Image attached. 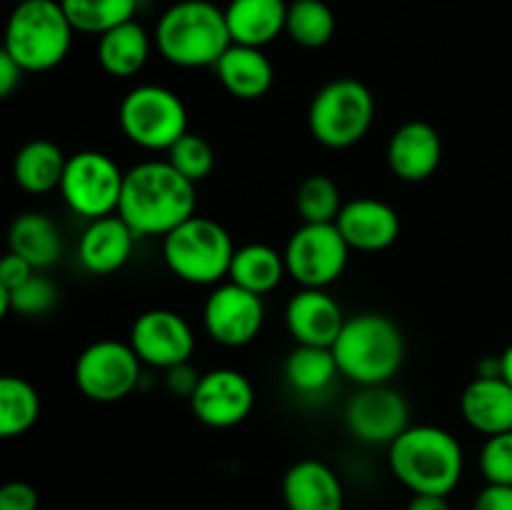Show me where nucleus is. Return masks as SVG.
Listing matches in <instances>:
<instances>
[{"mask_svg": "<svg viewBox=\"0 0 512 510\" xmlns=\"http://www.w3.org/2000/svg\"><path fill=\"white\" fill-rule=\"evenodd\" d=\"M195 183L168 160H145L125 173L118 215L138 238L165 235L195 215Z\"/></svg>", "mask_w": 512, "mask_h": 510, "instance_id": "f257e3e1", "label": "nucleus"}, {"mask_svg": "<svg viewBox=\"0 0 512 510\" xmlns=\"http://www.w3.org/2000/svg\"><path fill=\"white\" fill-rule=\"evenodd\" d=\"M388 465L413 495L448 498L463 480L465 453L450 430L438 425H410L388 445Z\"/></svg>", "mask_w": 512, "mask_h": 510, "instance_id": "f03ea898", "label": "nucleus"}, {"mask_svg": "<svg viewBox=\"0 0 512 510\" xmlns=\"http://www.w3.org/2000/svg\"><path fill=\"white\" fill-rule=\"evenodd\" d=\"M333 353L340 375L358 388L385 385L405 363L403 328L383 313L353 315L345 320Z\"/></svg>", "mask_w": 512, "mask_h": 510, "instance_id": "7ed1b4c3", "label": "nucleus"}, {"mask_svg": "<svg viewBox=\"0 0 512 510\" xmlns=\"http://www.w3.org/2000/svg\"><path fill=\"white\" fill-rule=\"evenodd\" d=\"M230 45L225 10L210 0H180L155 25V48L178 68H215Z\"/></svg>", "mask_w": 512, "mask_h": 510, "instance_id": "20e7f679", "label": "nucleus"}, {"mask_svg": "<svg viewBox=\"0 0 512 510\" xmlns=\"http://www.w3.org/2000/svg\"><path fill=\"white\" fill-rule=\"evenodd\" d=\"M73 33L60 0H30L10 13L3 50L25 73H48L68 58Z\"/></svg>", "mask_w": 512, "mask_h": 510, "instance_id": "39448f33", "label": "nucleus"}, {"mask_svg": "<svg viewBox=\"0 0 512 510\" xmlns=\"http://www.w3.org/2000/svg\"><path fill=\"white\" fill-rule=\"evenodd\" d=\"M235 245L213 218L193 215L163 238V260L170 273L190 285H218L228 278Z\"/></svg>", "mask_w": 512, "mask_h": 510, "instance_id": "423d86ee", "label": "nucleus"}, {"mask_svg": "<svg viewBox=\"0 0 512 510\" xmlns=\"http://www.w3.org/2000/svg\"><path fill=\"white\" fill-rule=\"evenodd\" d=\"M373 118V93L368 85L355 78L328 80L313 95L308 108L310 135L330 150L358 145L368 135Z\"/></svg>", "mask_w": 512, "mask_h": 510, "instance_id": "0eeeda50", "label": "nucleus"}, {"mask_svg": "<svg viewBox=\"0 0 512 510\" xmlns=\"http://www.w3.org/2000/svg\"><path fill=\"white\" fill-rule=\"evenodd\" d=\"M118 123L133 145L168 153L188 133V108L170 88L138 85L120 103Z\"/></svg>", "mask_w": 512, "mask_h": 510, "instance_id": "6e6552de", "label": "nucleus"}, {"mask_svg": "<svg viewBox=\"0 0 512 510\" xmlns=\"http://www.w3.org/2000/svg\"><path fill=\"white\" fill-rule=\"evenodd\" d=\"M123 183L125 173L110 155L100 150H80L68 158L60 195L75 215L98 220L118 213Z\"/></svg>", "mask_w": 512, "mask_h": 510, "instance_id": "1a4fd4ad", "label": "nucleus"}, {"mask_svg": "<svg viewBox=\"0 0 512 510\" xmlns=\"http://www.w3.org/2000/svg\"><path fill=\"white\" fill-rule=\"evenodd\" d=\"M283 255L300 288H328L348 268L350 245L335 223H303L288 238Z\"/></svg>", "mask_w": 512, "mask_h": 510, "instance_id": "9d476101", "label": "nucleus"}, {"mask_svg": "<svg viewBox=\"0 0 512 510\" xmlns=\"http://www.w3.org/2000/svg\"><path fill=\"white\" fill-rule=\"evenodd\" d=\"M140 365L130 343L98 340L75 360V385L93 403H118L138 388Z\"/></svg>", "mask_w": 512, "mask_h": 510, "instance_id": "9b49d317", "label": "nucleus"}, {"mask_svg": "<svg viewBox=\"0 0 512 510\" xmlns=\"http://www.w3.org/2000/svg\"><path fill=\"white\" fill-rule=\"evenodd\" d=\"M345 428L365 445H393L410 428V405L400 390L365 385L345 403Z\"/></svg>", "mask_w": 512, "mask_h": 510, "instance_id": "f8f14e48", "label": "nucleus"}, {"mask_svg": "<svg viewBox=\"0 0 512 510\" xmlns=\"http://www.w3.org/2000/svg\"><path fill=\"white\" fill-rule=\"evenodd\" d=\"M265 323L263 298L235 283L215 285L203 308V325L210 340L223 348H243L253 343Z\"/></svg>", "mask_w": 512, "mask_h": 510, "instance_id": "ddd939ff", "label": "nucleus"}, {"mask_svg": "<svg viewBox=\"0 0 512 510\" xmlns=\"http://www.w3.org/2000/svg\"><path fill=\"white\" fill-rule=\"evenodd\" d=\"M130 345L140 363L170 370L180 363H190L195 350V333L188 320L168 308L145 310L130 328Z\"/></svg>", "mask_w": 512, "mask_h": 510, "instance_id": "4468645a", "label": "nucleus"}, {"mask_svg": "<svg viewBox=\"0 0 512 510\" xmlns=\"http://www.w3.org/2000/svg\"><path fill=\"white\" fill-rule=\"evenodd\" d=\"M255 408V388L235 368H215L203 373L193 398L190 410L203 425L215 430H228L248 420Z\"/></svg>", "mask_w": 512, "mask_h": 510, "instance_id": "2eb2a0df", "label": "nucleus"}, {"mask_svg": "<svg viewBox=\"0 0 512 510\" xmlns=\"http://www.w3.org/2000/svg\"><path fill=\"white\" fill-rule=\"evenodd\" d=\"M345 320L340 303L325 288H300L285 305V325L295 345L333 348Z\"/></svg>", "mask_w": 512, "mask_h": 510, "instance_id": "dca6fc26", "label": "nucleus"}, {"mask_svg": "<svg viewBox=\"0 0 512 510\" xmlns=\"http://www.w3.org/2000/svg\"><path fill=\"white\" fill-rule=\"evenodd\" d=\"M443 163V138L425 120H408L400 125L388 143V165L405 183H423L433 178Z\"/></svg>", "mask_w": 512, "mask_h": 510, "instance_id": "f3484780", "label": "nucleus"}, {"mask_svg": "<svg viewBox=\"0 0 512 510\" xmlns=\"http://www.w3.org/2000/svg\"><path fill=\"white\" fill-rule=\"evenodd\" d=\"M335 225L350 250H360V253L388 250L400 235V215L395 213L393 205L378 198L348 200Z\"/></svg>", "mask_w": 512, "mask_h": 510, "instance_id": "a211bd4d", "label": "nucleus"}, {"mask_svg": "<svg viewBox=\"0 0 512 510\" xmlns=\"http://www.w3.org/2000/svg\"><path fill=\"white\" fill-rule=\"evenodd\" d=\"M135 240H138V235L118 213L88 220L78 243L80 265L93 275L118 273L120 268L128 265Z\"/></svg>", "mask_w": 512, "mask_h": 510, "instance_id": "6ab92c4d", "label": "nucleus"}, {"mask_svg": "<svg viewBox=\"0 0 512 510\" xmlns=\"http://www.w3.org/2000/svg\"><path fill=\"white\" fill-rule=\"evenodd\" d=\"M283 503L288 510H343L345 488L328 463L298 460L283 475Z\"/></svg>", "mask_w": 512, "mask_h": 510, "instance_id": "aec40b11", "label": "nucleus"}, {"mask_svg": "<svg viewBox=\"0 0 512 510\" xmlns=\"http://www.w3.org/2000/svg\"><path fill=\"white\" fill-rule=\"evenodd\" d=\"M460 413L465 423L480 435L512 430V385L503 375H478L460 395Z\"/></svg>", "mask_w": 512, "mask_h": 510, "instance_id": "412c9836", "label": "nucleus"}, {"mask_svg": "<svg viewBox=\"0 0 512 510\" xmlns=\"http://www.w3.org/2000/svg\"><path fill=\"white\" fill-rule=\"evenodd\" d=\"M220 85L238 100H260L273 88L275 70L263 48L233 43L215 63Z\"/></svg>", "mask_w": 512, "mask_h": 510, "instance_id": "4be33fe9", "label": "nucleus"}, {"mask_svg": "<svg viewBox=\"0 0 512 510\" xmlns=\"http://www.w3.org/2000/svg\"><path fill=\"white\" fill-rule=\"evenodd\" d=\"M288 0H230L225 8V20L233 43L265 48L288 23Z\"/></svg>", "mask_w": 512, "mask_h": 510, "instance_id": "5701e85b", "label": "nucleus"}, {"mask_svg": "<svg viewBox=\"0 0 512 510\" xmlns=\"http://www.w3.org/2000/svg\"><path fill=\"white\" fill-rule=\"evenodd\" d=\"M8 248L10 253L28 260L35 270H48L63 258V233L53 218L28 210L10 223Z\"/></svg>", "mask_w": 512, "mask_h": 510, "instance_id": "b1692460", "label": "nucleus"}, {"mask_svg": "<svg viewBox=\"0 0 512 510\" xmlns=\"http://www.w3.org/2000/svg\"><path fill=\"white\" fill-rule=\"evenodd\" d=\"M68 155L53 140H30L15 153L13 180L30 195H45L60 188Z\"/></svg>", "mask_w": 512, "mask_h": 510, "instance_id": "393cba45", "label": "nucleus"}, {"mask_svg": "<svg viewBox=\"0 0 512 510\" xmlns=\"http://www.w3.org/2000/svg\"><path fill=\"white\" fill-rule=\"evenodd\" d=\"M150 50H153V40L148 30L138 20H128L100 35L98 63L113 78H133L145 68Z\"/></svg>", "mask_w": 512, "mask_h": 510, "instance_id": "a878e982", "label": "nucleus"}, {"mask_svg": "<svg viewBox=\"0 0 512 510\" xmlns=\"http://www.w3.org/2000/svg\"><path fill=\"white\" fill-rule=\"evenodd\" d=\"M285 275H288L285 255L265 243H248L243 248H235L233 263L228 270L230 283L240 285L260 298L273 293L283 283Z\"/></svg>", "mask_w": 512, "mask_h": 510, "instance_id": "bb28decb", "label": "nucleus"}, {"mask_svg": "<svg viewBox=\"0 0 512 510\" xmlns=\"http://www.w3.org/2000/svg\"><path fill=\"white\" fill-rule=\"evenodd\" d=\"M285 383L300 395H318L330 388L340 375L338 360L333 348H320V345H295L288 353L283 365Z\"/></svg>", "mask_w": 512, "mask_h": 510, "instance_id": "cd10ccee", "label": "nucleus"}, {"mask_svg": "<svg viewBox=\"0 0 512 510\" xmlns=\"http://www.w3.org/2000/svg\"><path fill=\"white\" fill-rule=\"evenodd\" d=\"M40 418V395L20 375L0 380V438H20Z\"/></svg>", "mask_w": 512, "mask_h": 510, "instance_id": "c85d7f7f", "label": "nucleus"}, {"mask_svg": "<svg viewBox=\"0 0 512 510\" xmlns=\"http://www.w3.org/2000/svg\"><path fill=\"white\" fill-rule=\"evenodd\" d=\"M285 33L300 48H325L335 35V13L325 0H290Z\"/></svg>", "mask_w": 512, "mask_h": 510, "instance_id": "c756f323", "label": "nucleus"}, {"mask_svg": "<svg viewBox=\"0 0 512 510\" xmlns=\"http://www.w3.org/2000/svg\"><path fill=\"white\" fill-rule=\"evenodd\" d=\"M70 25L80 33L103 35L135 20L138 0H60Z\"/></svg>", "mask_w": 512, "mask_h": 510, "instance_id": "7c9ffc66", "label": "nucleus"}, {"mask_svg": "<svg viewBox=\"0 0 512 510\" xmlns=\"http://www.w3.org/2000/svg\"><path fill=\"white\" fill-rule=\"evenodd\" d=\"M343 193L330 175H308L295 193V210L303 223H335L343 210Z\"/></svg>", "mask_w": 512, "mask_h": 510, "instance_id": "2f4dec72", "label": "nucleus"}, {"mask_svg": "<svg viewBox=\"0 0 512 510\" xmlns=\"http://www.w3.org/2000/svg\"><path fill=\"white\" fill-rule=\"evenodd\" d=\"M168 163L178 170L190 183H203L215 168V150L203 135L185 133L173 148L168 150Z\"/></svg>", "mask_w": 512, "mask_h": 510, "instance_id": "473e14b6", "label": "nucleus"}, {"mask_svg": "<svg viewBox=\"0 0 512 510\" xmlns=\"http://www.w3.org/2000/svg\"><path fill=\"white\" fill-rule=\"evenodd\" d=\"M10 293V308L13 313L25 315V318H35V315H45L58 305L60 290L45 275L35 273L33 278L25 280L20 288L8 290Z\"/></svg>", "mask_w": 512, "mask_h": 510, "instance_id": "72a5a7b5", "label": "nucleus"}, {"mask_svg": "<svg viewBox=\"0 0 512 510\" xmlns=\"http://www.w3.org/2000/svg\"><path fill=\"white\" fill-rule=\"evenodd\" d=\"M480 473L485 483L512 485V430L485 438L480 450Z\"/></svg>", "mask_w": 512, "mask_h": 510, "instance_id": "f704fd0d", "label": "nucleus"}, {"mask_svg": "<svg viewBox=\"0 0 512 510\" xmlns=\"http://www.w3.org/2000/svg\"><path fill=\"white\" fill-rule=\"evenodd\" d=\"M38 490L23 480H10L0 488V510H38Z\"/></svg>", "mask_w": 512, "mask_h": 510, "instance_id": "c9c22d12", "label": "nucleus"}, {"mask_svg": "<svg viewBox=\"0 0 512 510\" xmlns=\"http://www.w3.org/2000/svg\"><path fill=\"white\" fill-rule=\"evenodd\" d=\"M200 378L203 375H198V370L193 368L190 363H180L175 365V368L165 370V388L170 390L173 395H178V398H193L195 388H198Z\"/></svg>", "mask_w": 512, "mask_h": 510, "instance_id": "e433bc0d", "label": "nucleus"}, {"mask_svg": "<svg viewBox=\"0 0 512 510\" xmlns=\"http://www.w3.org/2000/svg\"><path fill=\"white\" fill-rule=\"evenodd\" d=\"M33 275H35L33 265H30L25 258H20V255L10 253V250H8V255L0 260V288L15 290V288H20L25 280L33 278Z\"/></svg>", "mask_w": 512, "mask_h": 510, "instance_id": "4c0bfd02", "label": "nucleus"}, {"mask_svg": "<svg viewBox=\"0 0 512 510\" xmlns=\"http://www.w3.org/2000/svg\"><path fill=\"white\" fill-rule=\"evenodd\" d=\"M473 510H512V485L488 483L475 495Z\"/></svg>", "mask_w": 512, "mask_h": 510, "instance_id": "58836bf2", "label": "nucleus"}, {"mask_svg": "<svg viewBox=\"0 0 512 510\" xmlns=\"http://www.w3.org/2000/svg\"><path fill=\"white\" fill-rule=\"evenodd\" d=\"M23 75L25 70L5 50H0V98H10L18 90V85L23 83Z\"/></svg>", "mask_w": 512, "mask_h": 510, "instance_id": "ea45409f", "label": "nucleus"}, {"mask_svg": "<svg viewBox=\"0 0 512 510\" xmlns=\"http://www.w3.org/2000/svg\"><path fill=\"white\" fill-rule=\"evenodd\" d=\"M405 510H450L445 495H413Z\"/></svg>", "mask_w": 512, "mask_h": 510, "instance_id": "a19ab883", "label": "nucleus"}, {"mask_svg": "<svg viewBox=\"0 0 512 510\" xmlns=\"http://www.w3.org/2000/svg\"><path fill=\"white\" fill-rule=\"evenodd\" d=\"M500 375L512 385V343L500 355Z\"/></svg>", "mask_w": 512, "mask_h": 510, "instance_id": "79ce46f5", "label": "nucleus"}, {"mask_svg": "<svg viewBox=\"0 0 512 510\" xmlns=\"http://www.w3.org/2000/svg\"><path fill=\"white\" fill-rule=\"evenodd\" d=\"M20 3H30V0H15V5H20Z\"/></svg>", "mask_w": 512, "mask_h": 510, "instance_id": "37998d69", "label": "nucleus"}]
</instances>
